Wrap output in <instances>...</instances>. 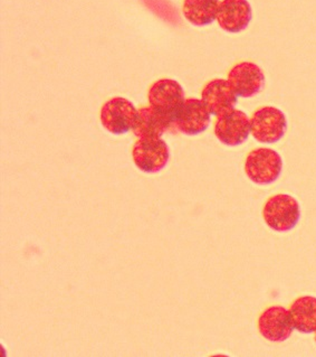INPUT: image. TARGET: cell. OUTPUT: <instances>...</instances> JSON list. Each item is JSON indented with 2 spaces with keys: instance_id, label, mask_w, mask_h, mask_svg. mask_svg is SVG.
<instances>
[{
  "instance_id": "obj_1",
  "label": "cell",
  "mask_w": 316,
  "mask_h": 357,
  "mask_svg": "<svg viewBox=\"0 0 316 357\" xmlns=\"http://www.w3.org/2000/svg\"><path fill=\"white\" fill-rule=\"evenodd\" d=\"M266 225L275 232H290L301 220L299 201L287 194H276L269 197L262 207Z\"/></svg>"
},
{
  "instance_id": "obj_6",
  "label": "cell",
  "mask_w": 316,
  "mask_h": 357,
  "mask_svg": "<svg viewBox=\"0 0 316 357\" xmlns=\"http://www.w3.org/2000/svg\"><path fill=\"white\" fill-rule=\"evenodd\" d=\"M138 110L129 100L125 98H113L102 107V126L113 135H123L132 130L136 123Z\"/></svg>"
},
{
  "instance_id": "obj_13",
  "label": "cell",
  "mask_w": 316,
  "mask_h": 357,
  "mask_svg": "<svg viewBox=\"0 0 316 357\" xmlns=\"http://www.w3.org/2000/svg\"><path fill=\"white\" fill-rule=\"evenodd\" d=\"M173 126L151 107L139 109L133 133L140 138H160Z\"/></svg>"
},
{
  "instance_id": "obj_15",
  "label": "cell",
  "mask_w": 316,
  "mask_h": 357,
  "mask_svg": "<svg viewBox=\"0 0 316 357\" xmlns=\"http://www.w3.org/2000/svg\"><path fill=\"white\" fill-rule=\"evenodd\" d=\"M219 3V0H184L182 13L190 24L203 27L217 20Z\"/></svg>"
},
{
  "instance_id": "obj_4",
  "label": "cell",
  "mask_w": 316,
  "mask_h": 357,
  "mask_svg": "<svg viewBox=\"0 0 316 357\" xmlns=\"http://www.w3.org/2000/svg\"><path fill=\"white\" fill-rule=\"evenodd\" d=\"M287 131V119L282 110L271 105L257 109L251 118V132L256 142L271 145Z\"/></svg>"
},
{
  "instance_id": "obj_14",
  "label": "cell",
  "mask_w": 316,
  "mask_h": 357,
  "mask_svg": "<svg viewBox=\"0 0 316 357\" xmlns=\"http://www.w3.org/2000/svg\"><path fill=\"white\" fill-rule=\"evenodd\" d=\"M294 328L302 334L316 332V297L301 296L290 306Z\"/></svg>"
},
{
  "instance_id": "obj_16",
  "label": "cell",
  "mask_w": 316,
  "mask_h": 357,
  "mask_svg": "<svg viewBox=\"0 0 316 357\" xmlns=\"http://www.w3.org/2000/svg\"><path fill=\"white\" fill-rule=\"evenodd\" d=\"M315 343H316V332H315Z\"/></svg>"
},
{
  "instance_id": "obj_7",
  "label": "cell",
  "mask_w": 316,
  "mask_h": 357,
  "mask_svg": "<svg viewBox=\"0 0 316 357\" xmlns=\"http://www.w3.org/2000/svg\"><path fill=\"white\" fill-rule=\"evenodd\" d=\"M214 131L221 144L229 147H237L248 139L251 133V119L244 111L234 109L217 116Z\"/></svg>"
},
{
  "instance_id": "obj_5",
  "label": "cell",
  "mask_w": 316,
  "mask_h": 357,
  "mask_svg": "<svg viewBox=\"0 0 316 357\" xmlns=\"http://www.w3.org/2000/svg\"><path fill=\"white\" fill-rule=\"evenodd\" d=\"M132 158L143 173H159L169 162V147L160 138H140L133 146Z\"/></svg>"
},
{
  "instance_id": "obj_9",
  "label": "cell",
  "mask_w": 316,
  "mask_h": 357,
  "mask_svg": "<svg viewBox=\"0 0 316 357\" xmlns=\"http://www.w3.org/2000/svg\"><path fill=\"white\" fill-rule=\"evenodd\" d=\"M227 79L240 98L255 97L265 85V75L262 68L251 62H240L232 66Z\"/></svg>"
},
{
  "instance_id": "obj_2",
  "label": "cell",
  "mask_w": 316,
  "mask_h": 357,
  "mask_svg": "<svg viewBox=\"0 0 316 357\" xmlns=\"http://www.w3.org/2000/svg\"><path fill=\"white\" fill-rule=\"evenodd\" d=\"M148 99L150 107L175 127V118L186 101L182 86L175 79H159L150 86Z\"/></svg>"
},
{
  "instance_id": "obj_8",
  "label": "cell",
  "mask_w": 316,
  "mask_h": 357,
  "mask_svg": "<svg viewBox=\"0 0 316 357\" xmlns=\"http://www.w3.org/2000/svg\"><path fill=\"white\" fill-rule=\"evenodd\" d=\"M290 309L283 306H269L258 318V331L265 340L282 343L291 337L294 331Z\"/></svg>"
},
{
  "instance_id": "obj_12",
  "label": "cell",
  "mask_w": 316,
  "mask_h": 357,
  "mask_svg": "<svg viewBox=\"0 0 316 357\" xmlns=\"http://www.w3.org/2000/svg\"><path fill=\"white\" fill-rule=\"evenodd\" d=\"M253 10L247 0H223L218 8L217 23L227 33L237 34L251 24Z\"/></svg>"
},
{
  "instance_id": "obj_3",
  "label": "cell",
  "mask_w": 316,
  "mask_h": 357,
  "mask_svg": "<svg viewBox=\"0 0 316 357\" xmlns=\"http://www.w3.org/2000/svg\"><path fill=\"white\" fill-rule=\"evenodd\" d=\"M282 170V157L271 148H256L246 157L245 173L255 184H273L280 178Z\"/></svg>"
},
{
  "instance_id": "obj_11",
  "label": "cell",
  "mask_w": 316,
  "mask_h": 357,
  "mask_svg": "<svg viewBox=\"0 0 316 357\" xmlns=\"http://www.w3.org/2000/svg\"><path fill=\"white\" fill-rule=\"evenodd\" d=\"M201 100L210 114L219 116L234 110L238 96L228 79H215L207 83L201 91Z\"/></svg>"
},
{
  "instance_id": "obj_10",
  "label": "cell",
  "mask_w": 316,
  "mask_h": 357,
  "mask_svg": "<svg viewBox=\"0 0 316 357\" xmlns=\"http://www.w3.org/2000/svg\"><path fill=\"white\" fill-rule=\"evenodd\" d=\"M212 114L203 100L190 98L184 101L175 118V127L187 136H197L208 129Z\"/></svg>"
}]
</instances>
